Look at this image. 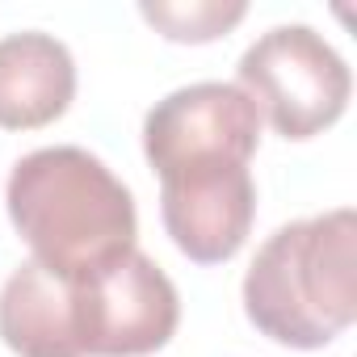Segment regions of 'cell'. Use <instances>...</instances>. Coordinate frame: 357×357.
Masks as SVG:
<instances>
[{"label": "cell", "instance_id": "8", "mask_svg": "<svg viewBox=\"0 0 357 357\" xmlns=\"http://www.w3.org/2000/svg\"><path fill=\"white\" fill-rule=\"evenodd\" d=\"M0 336L17 357H84L72 328L68 278L26 261L0 290Z\"/></svg>", "mask_w": 357, "mask_h": 357}, {"label": "cell", "instance_id": "6", "mask_svg": "<svg viewBox=\"0 0 357 357\" xmlns=\"http://www.w3.org/2000/svg\"><path fill=\"white\" fill-rule=\"evenodd\" d=\"M160 215L181 248L198 265L231 261L257 219V185L248 164L202 160L160 176Z\"/></svg>", "mask_w": 357, "mask_h": 357}, {"label": "cell", "instance_id": "9", "mask_svg": "<svg viewBox=\"0 0 357 357\" xmlns=\"http://www.w3.org/2000/svg\"><path fill=\"white\" fill-rule=\"evenodd\" d=\"M143 22H151L168 43H215L244 22L240 0H143Z\"/></svg>", "mask_w": 357, "mask_h": 357}, {"label": "cell", "instance_id": "1", "mask_svg": "<svg viewBox=\"0 0 357 357\" xmlns=\"http://www.w3.org/2000/svg\"><path fill=\"white\" fill-rule=\"evenodd\" d=\"M9 219L34 261L59 278H80L135 248L139 215L118 176L84 147H43L9 172Z\"/></svg>", "mask_w": 357, "mask_h": 357}, {"label": "cell", "instance_id": "3", "mask_svg": "<svg viewBox=\"0 0 357 357\" xmlns=\"http://www.w3.org/2000/svg\"><path fill=\"white\" fill-rule=\"evenodd\" d=\"M240 93L282 139H311L344 114L353 76L311 26H273L244 51Z\"/></svg>", "mask_w": 357, "mask_h": 357}, {"label": "cell", "instance_id": "4", "mask_svg": "<svg viewBox=\"0 0 357 357\" xmlns=\"http://www.w3.org/2000/svg\"><path fill=\"white\" fill-rule=\"evenodd\" d=\"M72 328L84 357H143L172 340L181 298L168 273L139 248L68 278Z\"/></svg>", "mask_w": 357, "mask_h": 357}, {"label": "cell", "instance_id": "5", "mask_svg": "<svg viewBox=\"0 0 357 357\" xmlns=\"http://www.w3.org/2000/svg\"><path fill=\"white\" fill-rule=\"evenodd\" d=\"M261 139V114L236 84H190L151 105L143 118V151L155 176L202 164L236 160L248 164Z\"/></svg>", "mask_w": 357, "mask_h": 357}, {"label": "cell", "instance_id": "2", "mask_svg": "<svg viewBox=\"0 0 357 357\" xmlns=\"http://www.w3.org/2000/svg\"><path fill=\"white\" fill-rule=\"evenodd\" d=\"M357 215L349 206L278 227L244 273V311L286 349H324L357 315Z\"/></svg>", "mask_w": 357, "mask_h": 357}, {"label": "cell", "instance_id": "7", "mask_svg": "<svg viewBox=\"0 0 357 357\" xmlns=\"http://www.w3.org/2000/svg\"><path fill=\"white\" fill-rule=\"evenodd\" d=\"M76 97L72 51L43 30L0 38V126L38 130L68 114Z\"/></svg>", "mask_w": 357, "mask_h": 357}]
</instances>
